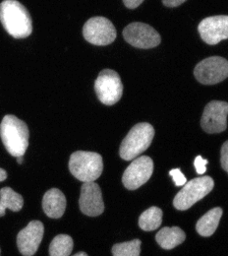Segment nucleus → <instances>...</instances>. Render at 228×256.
<instances>
[{"mask_svg":"<svg viewBox=\"0 0 228 256\" xmlns=\"http://www.w3.org/2000/svg\"><path fill=\"white\" fill-rule=\"evenodd\" d=\"M0 21L4 29L15 38H25L33 32L30 13L17 0H4L0 3Z\"/></svg>","mask_w":228,"mask_h":256,"instance_id":"obj_1","label":"nucleus"},{"mask_svg":"<svg viewBox=\"0 0 228 256\" xmlns=\"http://www.w3.org/2000/svg\"><path fill=\"white\" fill-rule=\"evenodd\" d=\"M0 137L10 155L24 156L29 146V129L23 120L12 114L5 116L0 124Z\"/></svg>","mask_w":228,"mask_h":256,"instance_id":"obj_2","label":"nucleus"},{"mask_svg":"<svg viewBox=\"0 0 228 256\" xmlns=\"http://www.w3.org/2000/svg\"><path fill=\"white\" fill-rule=\"evenodd\" d=\"M69 170L81 182H95L100 176L103 170L102 158L96 152L77 151L70 157Z\"/></svg>","mask_w":228,"mask_h":256,"instance_id":"obj_3","label":"nucleus"},{"mask_svg":"<svg viewBox=\"0 0 228 256\" xmlns=\"http://www.w3.org/2000/svg\"><path fill=\"white\" fill-rule=\"evenodd\" d=\"M155 136V129L147 122L133 126L120 146V157L125 160L137 158L151 145Z\"/></svg>","mask_w":228,"mask_h":256,"instance_id":"obj_4","label":"nucleus"},{"mask_svg":"<svg viewBox=\"0 0 228 256\" xmlns=\"http://www.w3.org/2000/svg\"><path fill=\"white\" fill-rule=\"evenodd\" d=\"M215 182L211 176H200L187 182L183 188L176 194L173 205L177 210L184 211L191 208L195 203L206 197L214 190Z\"/></svg>","mask_w":228,"mask_h":256,"instance_id":"obj_5","label":"nucleus"},{"mask_svg":"<svg viewBox=\"0 0 228 256\" xmlns=\"http://www.w3.org/2000/svg\"><path fill=\"white\" fill-rule=\"evenodd\" d=\"M98 98L106 106L116 104L122 96L123 85L119 74L111 69L100 71L95 82Z\"/></svg>","mask_w":228,"mask_h":256,"instance_id":"obj_6","label":"nucleus"},{"mask_svg":"<svg viewBox=\"0 0 228 256\" xmlns=\"http://www.w3.org/2000/svg\"><path fill=\"white\" fill-rule=\"evenodd\" d=\"M196 79L204 85H215L228 76V60L221 56H212L197 64L194 70Z\"/></svg>","mask_w":228,"mask_h":256,"instance_id":"obj_7","label":"nucleus"},{"mask_svg":"<svg viewBox=\"0 0 228 256\" xmlns=\"http://www.w3.org/2000/svg\"><path fill=\"white\" fill-rule=\"evenodd\" d=\"M83 34L87 42L95 46H107L116 38L114 25L105 17H93L83 27Z\"/></svg>","mask_w":228,"mask_h":256,"instance_id":"obj_8","label":"nucleus"},{"mask_svg":"<svg viewBox=\"0 0 228 256\" xmlns=\"http://www.w3.org/2000/svg\"><path fill=\"white\" fill-rule=\"evenodd\" d=\"M123 36L131 46L138 48H153L161 44L162 38L152 26L135 22L123 30Z\"/></svg>","mask_w":228,"mask_h":256,"instance_id":"obj_9","label":"nucleus"},{"mask_svg":"<svg viewBox=\"0 0 228 256\" xmlns=\"http://www.w3.org/2000/svg\"><path fill=\"white\" fill-rule=\"evenodd\" d=\"M154 172V162L148 157L143 156L133 160L125 170L122 182L127 190H136L145 184Z\"/></svg>","mask_w":228,"mask_h":256,"instance_id":"obj_10","label":"nucleus"},{"mask_svg":"<svg viewBox=\"0 0 228 256\" xmlns=\"http://www.w3.org/2000/svg\"><path fill=\"white\" fill-rule=\"evenodd\" d=\"M228 104L223 100L209 102L201 120V126L208 133H221L228 128Z\"/></svg>","mask_w":228,"mask_h":256,"instance_id":"obj_11","label":"nucleus"},{"mask_svg":"<svg viewBox=\"0 0 228 256\" xmlns=\"http://www.w3.org/2000/svg\"><path fill=\"white\" fill-rule=\"evenodd\" d=\"M198 31L202 40L208 44L215 46L228 38V15L205 18L201 21Z\"/></svg>","mask_w":228,"mask_h":256,"instance_id":"obj_12","label":"nucleus"},{"mask_svg":"<svg viewBox=\"0 0 228 256\" xmlns=\"http://www.w3.org/2000/svg\"><path fill=\"white\" fill-rule=\"evenodd\" d=\"M80 210L83 214L91 217H97L103 213L104 203L99 186L94 182H84L81 188L79 199Z\"/></svg>","mask_w":228,"mask_h":256,"instance_id":"obj_13","label":"nucleus"},{"mask_svg":"<svg viewBox=\"0 0 228 256\" xmlns=\"http://www.w3.org/2000/svg\"><path fill=\"white\" fill-rule=\"evenodd\" d=\"M44 232L43 224L39 221H32L19 232L17 246L20 252L25 256H32L36 252Z\"/></svg>","mask_w":228,"mask_h":256,"instance_id":"obj_14","label":"nucleus"},{"mask_svg":"<svg viewBox=\"0 0 228 256\" xmlns=\"http://www.w3.org/2000/svg\"><path fill=\"white\" fill-rule=\"evenodd\" d=\"M42 209L49 218H61L65 212V195L57 188L49 190L43 195Z\"/></svg>","mask_w":228,"mask_h":256,"instance_id":"obj_15","label":"nucleus"},{"mask_svg":"<svg viewBox=\"0 0 228 256\" xmlns=\"http://www.w3.org/2000/svg\"><path fill=\"white\" fill-rule=\"evenodd\" d=\"M185 238L186 234L179 226H165L156 234V240L163 250H172L181 244Z\"/></svg>","mask_w":228,"mask_h":256,"instance_id":"obj_16","label":"nucleus"},{"mask_svg":"<svg viewBox=\"0 0 228 256\" xmlns=\"http://www.w3.org/2000/svg\"><path fill=\"white\" fill-rule=\"evenodd\" d=\"M222 216H223V209L221 207L213 208L212 210L207 212L197 222L196 230L198 234L206 238L214 234V232L219 226Z\"/></svg>","mask_w":228,"mask_h":256,"instance_id":"obj_17","label":"nucleus"},{"mask_svg":"<svg viewBox=\"0 0 228 256\" xmlns=\"http://www.w3.org/2000/svg\"><path fill=\"white\" fill-rule=\"evenodd\" d=\"M24 199L21 194L14 192L10 188L0 190V217L5 215L6 209L18 212L23 208Z\"/></svg>","mask_w":228,"mask_h":256,"instance_id":"obj_18","label":"nucleus"},{"mask_svg":"<svg viewBox=\"0 0 228 256\" xmlns=\"http://www.w3.org/2000/svg\"><path fill=\"white\" fill-rule=\"evenodd\" d=\"M163 223V211L161 208L153 206L143 212L139 218V226L143 230H155Z\"/></svg>","mask_w":228,"mask_h":256,"instance_id":"obj_19","label":"nucleus"},{"mask_svg":"<svg viewBox=\"0 0 228 256\" xmlns=\"http://www.w3.org/2000/svg\"><path fill=\"white\" fill-rule=\"evenodd\" d=\"M73 240L68 234L56 236L49 246V256H68L73 250Z\"/></svg>","mask_w":228,"mask_h":256,"instance_id":"obj_20","label":"nucleus"},{"mask_svg":"<svg viewBox=\"0 0 228 256\" xmlns=\"http://www.w3.org/2000/svg\"><path fill=\"white\" fill-rule=\"evenodd\" d=\"M141 244L140 240L116 244L112 248V256H139L141 254Z\"/></svg>","mask_w":228,"mask_h":256,"instance_id":"obj_21","label":"nucleus"},{"mask_svg":"<svg viewBox=\"0 0 228 256\" xmlns=\"http://www.w3.org/2000/svg\"><path fill=\"white\" fill-rule=\"evenodd\" d=\"M169 176H172L173 182H174L176 186H183L187 182V180H186L185 176L182 174V172L179 168L171 170L169 172Z\"/></svg>","mask_w":228,"mask_h":256,"instance_id":"obj_22","label":"nucleus"},{"mask_svg":"<svg viewBox=\"0 0 228 256\" xmlns=\"http://www.w3.org/2000/svg\"><path fill=\"white\" fill-rule=\"evenodd\" d=\"M209 162L208 160L203 159L201 156H197L195 160H194V166H195L196 172L198 174H204L207 170V164Z\"/></svg>","mask_w":228,"mask_h":256,"instance_id":"obj_23","label":"nucleus"},{"mask_svg":"<svg viewBox=\"0 0 228 256\" xmlns=\"http://www.w3.org/2000/svg\"><path fill=\"white\" fill-rule=\"evenodd\" d=\"M221 162H222V166L223 168L228 172V141H226L223 145L222 148V158H221Z\"/></svg>","mask_w":228,"mask_h":256,"instance_id":"obj_24","label":"nucleus"},{"mask_svg":"<svg viewBox=\"0 0 228 256\" xmlns=\"http://www.w3.org/2000/svg\"><path fill=\"white\" fill-rule=\"evenodd\" d=\"M144 0H123L125 6L130 9H135L143 3Z\"/></svg>","mask_w":228,"mask_h":256,"instance_id":"obj_25","label":"nucleus"},{"mask_svg":"<svg viewBox=\"0 0 228 256\" xmlns=\"http://www.w3.org/2000/svg\"><path fill=\"white\" fill-rule=\"evenodd\" d=\"M185 1L186 0H163V4L167 7H177Z\"/></svg>","mask_w":228,"mask_h":256,"instance_id":"obj_26","label":"nucleus"},{"mask_svg":"<svg viewBox=\"0 0 228 256\" xmlns=\"http://www.w3.org/2000/svg\"><path fill=\"white\" fill-rule=\"evenodd\" d=\"M7 178V172L5 170L0 168V182H3Z\"/></svg>","mask_w":228,"mask_h":256,"instance_id":"obj_27","label":"nucleus"},{"mask_svg":"<svg viewBox=\"0 0 228 256\" xmlns=\"http://www.w3.org/2000/svg\"><path fill=\"white\" fill-rule=\"evenodd\" d=\"M17 158V162L18 164H22L23 162V156H19V157H16Z\"/></svg>","mask_w":228,"mask_h":256,"instance_id":"obj_28","label":"nucleus"},{"mask_svg":"<svg viewBox=\"0 0 228 256\" xmlns=\"http://www.w3.org/2000/svg\"><path fill=\"white\" fill-rule=\"evenodd\" d=\"M75 256H88V254L86 252H79V254H76Z\"/></svg>","mask_w":228,"mask_h":256,"instance_id":"obj_29","label":"nucleus"},{"mask_svg":"<svg viewBox=\"0 0 228 256\" xmlns=\"http://www.w3.org/2000/svg\"><path fill=\"white\" fill-rule=\"evenodd\" d=\"M0 254H1V252H0Z\"/></svg>","mask_w":228,"mask_h":256,"instance_id":"obj_30","label":"nucleus"}]
</instances>
